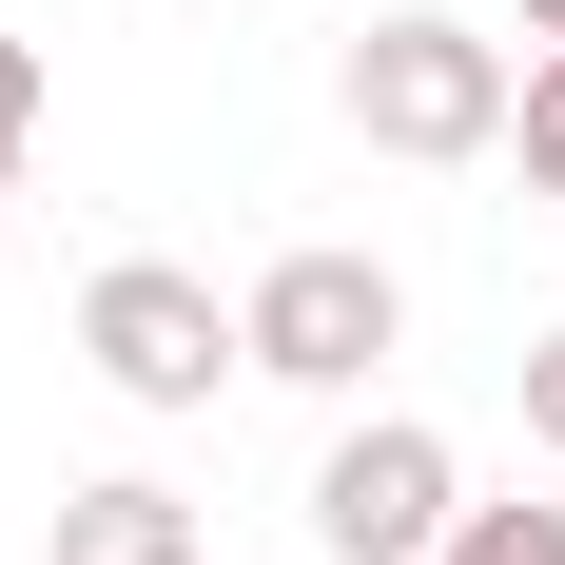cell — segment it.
Returning a JSON list of instances; mask_svg holds the SVG:
<instances>
[{
  "mask_svg": "<svg viewBox=\"0 0 565 565\" xmlns=\"http://www.w3.org/2000/svg\"><path fill=\"white\" fill-rule=\"evenodd\" d=\"M508 40H488V20H449V0H409V20H371V40H351V137H371V157H488V137H508Z\"/></svg>",
  "mask_w": 565,
  "mask_h": 565,
  "instance_id": "6da1fadb",
  "label": "cell"
},
{
  "mask_svg": "<svg viewBox=\"0 0 565 565\" xmlns=\"http://www.w3.org/2000/svg\"><path fill=\"white\" fill-rule=\"evenodd\" d=\"M78 351H98L117 409H215L234 371H254V332L215 312V274H175V254H117V274L78 292Z\"/></svg>",
  "mask_w": 565,
  "mask_h": 565,
  "instance_id": "7a4b0ae2",
  "label": "cell"
},
{
  "mask_svg": "<svg viewBox=\"0 0 565 565\" xmlns=\"http://www.w3.org/2000/svg\"><path fill=\"white\" fill-rule=\"evenodd\" d=\"M234 332H254V371L274 391H371L391 371V332H409V292H391V254H274V274L234 292Z\"/></svg>",
  "mask_w": 565,
  "mask_h": 565,
  "instance_id": "3957f363",
  "label": "cell"
},
{
  "mask_svg": "<svg viewBox=\"0 0 565 565\" xmlns=\"http://www.w3.org/2000/svg\"><path fill=\"white\" fill-rule=\"evenodd\" d=\"M449 526H468V468H449V429H409V409L332 429V468H312V546H332V565H429Z\"/></svg>",
  "mask_w": 565,
  "mask_h": 565,
  "instance_id": "277c9868",
  "label": "cell"
},
{
  "mask_svg": "<svg viewBox=\"0 0 565 565\" xmlns=\"http://www.w3.org/2000/svg\"><path fill=\"white\" fill-rule=\"evenodd\" d=\"M58 565H215V546H195V508H175V488H137V468H117V488H58Z\"/></svg>",
  "mask_w": 565,
  "mask_h": 565,
  "instance_id": "5b68a950",
  "label": "cell"
},
{
  "mask_svg": "<svg viewBox=\"0 0 565 565\" xmlns=\"http://www.w3.org/2000/svg\"><path fill=\"white\" fill-rule=\"evenodd\" d=\"M429 565H565V508H468Z\"/></svg>",
  "mask_w": 565,
  "mask_h": 565,
  "instance_id": "8992f818",
  "label": "cell"
},
{
  "mask_svg": "<svg viewBox=\"0 0 565 565\" xmlns=\"http://www.w3.org/2000/svg\"><path fill=\"white\" fill-rule=\"evenodd\" d=\"M40 117H58V78H40V40H20V20H0V175L40 157Z\"/></svg>",
  "mask_w": 565,
  "mask_h": 565,
  "instance_id": "52a82bcc",
  "label": "cell"
},
{
  "mask_svg": "<svg viewBox=\"0 0 565 565\" xmlns=\"http://www.w3.org/2000/svg\"><path fill=\"white\" fill-rule=\"evenodd\" d=\"M508 137H526V175L565 195V58H526V98H508Z\"/></svg>",
  "mask_w": 565,
  "mask_h": 565,
  "instance_id": "ba28073f",
  "label": "cell"
},
{
  "mask_svg": "<svg viewBox=\"0 0 565 565\" xmlns=\"http://www.w3.org/2000/svg\"><path fill=\"white\" fill-rule=\"evenodd\" d=\"M526 429H546V449H565V332L526 351Z\"/></svg>",
  "mask_w": 565,
  "mask_h": 565,
  "instance_id": "9c48e42d",
  "label": "cell"
},
{
  "mask_svg": "<svg viewBox=\"0 0 565 565\" xmlns=\"http://www.w3.org/2000/svg\"><path fill=\"white\" fill-rule=\"evenodd\" d=\"M526 40H546V58H565V0H526Z\"/></svg>",
  "mask_w": 565,
  "mask_h": 565,
  "instance_id": "30bf717a",
  "label": "cell"
},
{
  "mask_svg": "<svg viewBox=\"0 0 565 565\" xmlns=\"http://www.w3.org/2000/svg\"><path fill=\"white\" fill-rule=\"evenodd\" d=\"M0 195H20V175H0Z\"/></svg>",
  "mask_w": 565,
  "mask_h": 565,
  "instance_id": "8fae6325",
  "label": "cell"
}]
</instances>
